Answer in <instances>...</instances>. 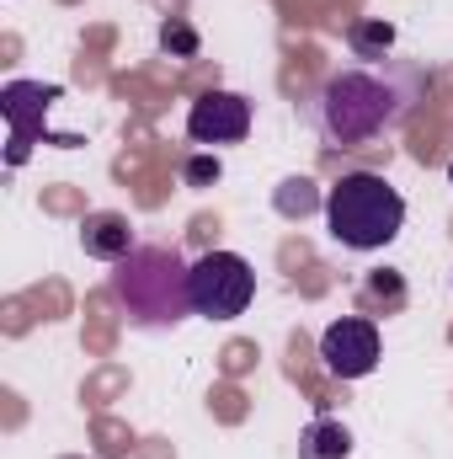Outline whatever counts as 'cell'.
<instances>
[{
	"instance_id": "8992f818",
	"label": "cell",
	"mask_w": 453,
	"mask_h": 459,
	"mask_svg": "<svg viewBox=\"0 0 453 459\" xmlns=\"http://www.w3.org/2000/svg\"><path fill=\"white\" fill-rule=\"evenodd\" d=\"M251 134V102L240 91H203L187 113V139L192 144H240Z\"/></svg>"
},
{
	"instance_id": "277c9868",
	"label": "cell",
	"mask_w": 453,
	"mask_h": 459,
	"mask_svg": "<svg viewBox=\"0 0 453 459\" xmlns=\"http://www.w3.org/2000/svg\"><path fill=\"white\" fill-rule=\"evenodd\" d=\"M256 299V273L240 251H209L192 262V316L235 321Z\"/></svg>"
},
{
	"instance_id": "7a4b0ae2",
	"label": "cell",
	"mask_w": 453,
	"mask_h": 459,
	"mask_svg": "<svg viewBox=\"0 0 453 459\" xmlns=\"http://www.w3.org/2000/svg\"><path fill=\"white\" fill-rule=\"evenodd\" d=\"M113 299L139 332H171L192 316V267L176 246H133L113 262Z\"/></svg>"
},
{
	"instance_id": "52a82bcc",
	"label": "cell",
	"mask_w": 453,
	"mask_h": 459,
	"mask_svg": "<svg viewBox=\"0 0 453 459\" xmlns=\"http://www.w3.org/2000/svg\"><path fill=\"white\" fill-rule=\"evenodd\" d=\"M59 97H64V91H59V86H43V81H11V86L0 91V113L11 123V166L27 160L32 134L43 128V113H48Z\"/></svg>"
},
{
	"instance_id": "9a60e30c",
	"label": "cell",
	"mask_w": 453,
	"mask_h": 459,
	"mask_svg": "<svg viewBox=\"0 0 453 459\" xmlns=\"http://www.w3.org/2000/svg\"><path fill=\"white\" fill-rule=\"evenodd\" d=\"M449 182H453V166H449Z\"/></svg>"
},
{
	"instance_id": "4fadbf2b",
	"label": "cell",
	"mask_w": 453,
	"mask_h": 459,
	"mask_svg": "<svg viewBox=\"0 0 453 459\" xmlns=\"http://www.w3.org/2000/svg\"><path fill=\"white\" fill-rule=\"evenodd\" d=\"M219 171H225L219 155H192V160H187V187H214Z\"/></svg>"
},
{
	"instance_id": "8fae6325",
	"label": "cell",
	"mask_w": 453,
	"mask_h": 459,
	"mask_svg": "<svg viewBox=\"0 0 453 459\" xmlns=\"http://www.w3.org/2000/svg\"><path fill=\"white\" fill-rule=\"evenodd\" d=\"M278 214L283 220H304V214H315L321 209V193H315V182L310 177H288V182H278Z\"/></svg>"
},
{
	"instance_id": "5b68a950",
	"label": "cell",
	"mask_w": 453,
	"mask_h": 459,
	"mask_svg": "<svg viewBox=\"0 0 453 459\" xmlns=\"http://www.w3.org/2000/svg\"><path fill=\"white\" fill-rule=\"evenodd\" d=\"M321 363L337 379H368L379 368V326L368 316H341L321 332Z\"/></svg>"
},
{
	"instance_id": "30bf717a",
	"label": "cell",
	"mask_w": 453,
	"mask_h": 459,
	"mask_svg": "<svg viewBox=\"0 0 453 459\" xmlns=\"http://www.w3.org/2000/svg\"><path fill=\"white\" fill-rule=\"evenodd\" d=\"M389 48H395V27L389 22H357L352 27V59L379 65V59H389Z\"/></svg>"
},
{
	"instance_id": "9c48e42d",
	"label": "cell",
	"mask_w": 453,
	"mask_h": 459,
	"mask_svg": "<svg viewBox=\"0 0 453 459\" xmlns=\"http://www.w3.org/2000/svg\"><path fill=\"white\" fill-rule=\"evenodd\" d=\"M346 455H352V433L331 417H315L299 433V459H346Z\"/></svg>"
},
{
	"instance_id": "7c38bea8",
	"label": "cell",
	"mask_w": 453,
	"mask_h": 459,
	"mask_svg": "<svg viewBox=\"0 0 453 459\" xmlns=\"http://www.w3.org/2000/svg\"><path fill=\"white\" fill-rule=\"evenodd\" d=\"M160 48L176 54V59H192V54H198V32H192L187 22H166V27H160Z\"/></svg>"
},
{
	"instance_id": "6da1fadb",
	"label": "cell",
	"mask_w": 453,
	"mask_h": 459,
	"mask_svg": "<svg viewBox=\"0 0 453 459\" xmlns=\"http://www.w3.org/2000/svg\"><path fill=\"white\" fill-rule=\"evenodd\" d=\"M427 97V70L411 59H379V65H341L310 102V123L326 150H368L389 139L416 102Z\"/></svg>"
},
{
	"instance_id": "5bb4252c",
	"label": "cell",
	"mask_w": 453,
	"mask_h": 459,
	"mask_svg": "<svg viewBox=\"0 0 453 459\" xmlns=\"http://www.w3.org/2000/svg\"><path fill=\"white\" fill-rule=\"evenodd\" d=\"M368 299H389V305H400V299H406V289H400V278H395V273H384V278H368Z\"/></svg>"
},
{
	"instance_id": "ba28073f",
	"label": "cell",
	"mask_w": 453,
	"mask_h": 459,
	"mask_svg": "<svg viewBox=\"0 0 453 459\" xmlns=\"http://www.w3.org/2000/svg\"><path fill=\"white\" fill-rule=\"evenodd\" d=\"M81 246H86V256H97V262H123L139 240H133V225H128L123 214H86Z\"/></svg>"
},
{
	"instance_id": "3957f363",
	"label": "cell",
	"mask_w": 453,
	"mask_h": 459,
	"mask_svg": "<svg viewBox=\"0 0 453 459\" xmlns=\"http://www.w3.org/2000/svg\"><path fill=\"white\" fill-rule=\"evenodd\" d=\"M326 225L346 251H384L406 230V198L379 171H346L326 193Z\"/></svg>"
}]
</instances>
